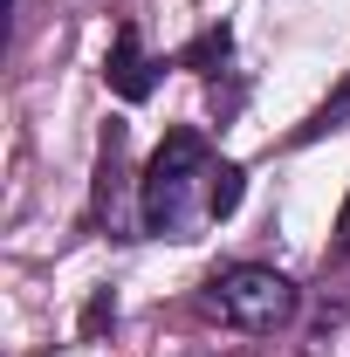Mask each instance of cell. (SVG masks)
<instances>
[{"mask_svg": "<svg viewBox=\"0 0 350 357\" xmlns=\"http://www.w3.org/2000/svg\"><path fill=\"white\" fill-rule=\"evenodd\" d=\"M213 151L199 131H165V144L151 151V165L137 178V213H144V234H165V241H185L192 213H206V192H213Z\"/></svg>", "mask_w": 350, "mask_h": 357, "instance_id": "obj_1", "label": "cell"}, {"mask_svg": "<svg viewBox=\"0 0 350 357\" xmlns=\"http://www.w3.org/2000/svg\"><path fill=\"white\" fill-rule=\"evenodd\" d=\"M213 310L234 323V330H275V323H289L296 316V289H289V275H275V268H227L213 275Z\"/></svg>", "mask_w": 350, "mask_h": 357, "instance_id": "obj_2", "label": "cell"}, {"mask_svg": "<svg viewBox=\"0 0 350 357\" xmlns=\"http://www.w3.org/2000/svg\"><path fill=\"white\" fill-rule=\"evenodd\" d=\"M96 220L110 227V234H124L131 241L144 213L124 206V131H103V165H96Z\"/></svg>", "mask_w": 350, "mask_h": 357, "instance_id": "obj_3", "label": "cell"}, {"mask_svg": "<svg viewBox=\"0 0 350 357\" xmlns=\"http://www.w3.org/2000/svg\"><path fill=\"white\" fill-rule=\"evenodd\" d=\"M103 76H110V89L124 96V103H144L151 96V55H144V35H137L131 21L117 28V42H110V62H103Z\"/></svg>", "mask_w": 350, "mask_h": 357, "instance_id": "obj_4", "label": "cell"}, {"mask_svg": "<svg viewBox=\"0 0 350 357\" xmlns=\"http://www.w3.org/2000/svg\"><path fill=\"white\" fill-rule=\"evenodd\" d=\"M227 48H234V35H227V28H206L199 42L185 48V69H199V76H213V62H227Z\"/></svg>", "mask_w": 350, "mask_h": 357, "instance_id": "obj_5", "label": "cell"}, {"mask_svg": "<svg viewBox=\"0 0 350 357\" xmlns=\"http://www.w3.org/2000/svg\"><path fill=\"white\" fill-rule=\"evenodd\" d=\"M241 206V165H220L213 172V192H206V220H227Z\"/></svg>", "mask_w": 350, "mask_h": 357, "instance_id": "obj_6", "label": "cell"}, {"mask_svg": "<svg viewBox=\"0 0 350 357\" xmlns=\"http://www.w3.org/2000/svg\"><path fill=\"white\" fill-rule=\"evenodd\" d=\"M337 234H344V248H350V192H344V213H337Z\"/></svg>", "mask_w": 350, "mask_h": 357, "instance_id": "obj_7", "label": "cell"}]
</instances>
